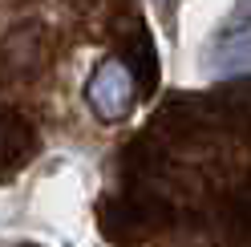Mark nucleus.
I'll return each mask as SVG.
<instances>
[{
    "label": "nucleus",
    "mask_w": 251,
    "mask_h": 247,
    "mask_svg": "<svg viewBox=\"0 0 251 247\" xmlns=\"http://www.w3.org/2000/svg\"><path fill=\"white\" fill-rule=\"evenodd\" d=\"M33 154H37V130L28 126L21 114L0 110V178L21 171Z\"/></svg>",
    "instance_id": "f03ea898"
},
{
    "label": "nucleus",
    "mask_w": 251,
    "mask_h": 247,
    "mask_svg": "<svg viewBox=\"0 0 251 247\" xmlns=\"http://www.w3.org/2000/svg\"><path fill=\"white\" fill-rule=\"evenodd\" d=\"M85 101L101 122H122L134 105V73L122 57H109L98 65V73L85 85Z\"/></svg>",
    "instance_id": "f257e3e1"
},
{
    "label": "nucleus",
    "mask_w": 251,
    "mask_h": 247,
    "mask_svg": "<svg viewBox=\"0 0 251 247\" xmlns=\"http://www.w3.org/2000/svg\"><path fill=\"white\" fill-rule=\"evenodd\" d=\"M4 49H8V61H12L17 69H37L41 57H45V28H41L37 21L17 25V28L8 33Z\"/></svg>",
    "instance_id": "7ed1b4c3"
}]
</instances>
